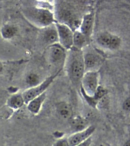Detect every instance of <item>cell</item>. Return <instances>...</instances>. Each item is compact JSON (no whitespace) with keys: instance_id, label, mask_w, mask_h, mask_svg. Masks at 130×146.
<instances>
[{"instance_id":"obj_9","label":"cell","mask_w":130,"mask_h":146,"mask_svg":"<svg viewBox=\"0 0 130 146\" xmlns=\"http://www.w3.org/2000/svg\"><path fill=\"white\" fill-rule=\"evenodd\" d=\"M94 14L90 12L83 16L79 30L90 39L94 22Z\"/></svg>"},{"instance_id":"obj_13","label":"cell","mask_w":130,"mask_h":146,"mask_svg":"<svg viewBox=\"0 0 130 146\" xmlns=\"http://www.w3.org/2000/svg\"><path fill=\"white\" fill-rule=\"evenodd\" d=\"M51 25L46 27L44 34V40L50 45L59 43L58 32L55 26L54 25L52 27Z\"/></svg>"},{"instance_id":"obj_25","label":"cell","mask_w":130,"mask_h":146,"mask_svg":"<svg viewBox=\"0 0 130 146\" xmlns=\"http://www.w3.org/2000/svg\"><path fill=\"white\" fill-rule=\"evenodd\" d=\"M94 146H105L103 145H101V144H98V145H94Z\"/></svg>"},{"instance_id":"obj_15","label":"cell","mask_w":130,"mask_h":146,"mask_svg":"<svg viewBox=\"0 0 130 146\" xmlns=\"http://www.w3.org/2000/svg\"><path fill=\"white\" fill-rule=\"evenodd\" d=\"M45 98V94L43 93L33 99L29 105L28 108L29 110L34 113L38 112Z\"/></svg>"},{"instance_id":"obj_20","label":"cell","mask_w":130,"mask_h":146,"mask_svg":"<svg viewBox=\"0 0 130 146\" xmlns=\"http://www.w3.org/2000/svg\"><path fill=\"white\" fill-rule=\"evenodd\" d=\"M106 93H107V91L105 89L101 86L98 87L94 97L97 100L98 99L102 98L105 94H106Z\"/></svg>"},{"instance_id":"obj_24","label":"cell","mask_w":130,"mask_h":146,"mask_svg":"<svg viewBox=\"0 0 130 146\" xmlns=\"http://www.w3.org/2000/svg\"><path fill=\"white\" fill-rule=\"evenodd\" d=\"M123 146H130V140H128L124 143Z\"/></svg>"},{"instance_id":"obj_19","label":"cell","mask_w":130,"mask_h":146,"mask_svg":"<svg viewBox=\"0 0 130 146\" xmlns=\"http://www.w3.org/2000/svg\"><path fill=\"white\" fill-rule=\"evenodd\" d=\"M15 29L14 28L10 27V26H6L4 27L2 31V34L4 37L6 38H9L14 34Z\"/></svg>"},{"instance_id":"obj_10","label":"cell","mask_w":130,"mask_h":146,"mask_svg":"<svg viewBox=\"0 0 130 146\" xmlns=\"http://www.w3.org/2000/svg\"><path fill=\"white\" fill-rule=\"evenodd\" d=\"M98 43L105 47L115 48L119 45L120 39L117 36H113L107 33H103L97 38Z\"/></svg>"},{"instance_id":"obj_21","label":"cell","mask_w":130,"mask_h":146,"mask_svg":"<svg viewBox=\"0 0 130 146\" xmlns=\"http://www.w3.org/2000/svg\"><path fill=\"white\" fill-rule=\"evenodd\" d=\"M54 146H69L68 141L66 140H60L56 142Z\"/></svg>"},{"instance_id":"obj_3","label":"cell","mask_w":130,"mask_h":146,"mask_svg":"<svg viewBox=\"0 0 130 146\" xmlns=\"http://www.w3.org/2000/svg\"><path fill=\"white\" fill-rule=\"evenodd\" d=\"M66 50L59 43L49 45L45 51L47 59L51 64H65L67 55Z\"/></svg>"},{"instance_id":"obj_7","label":"cell","mask_w":130,"mask_h":146,"mask_svg":"<svg viewBox=\"0 0 130 146\" xmlns=\"http://www.w3.org/2000/svg\"><path fill=\"white\" fill-rule=\"evenodd\" d=\"M61 70V69H59L55 74L49 76L39 85H37L33 88L29 90L25 94V100L27 101H31L44 93V91L52 83L55 78L56 77L59 73H60Z\"/></svg>"},{"instance_id":"obj_8","label":"cell","mask_w":130,"mask_h":146,"mask_svg":"<svg viewBox=\"0 0 130 146\" xmlns=\"http://www.w3.org/2000/svg\"><path fill=\"white\" fill-rule=\"evenodd\" d=\"M95 127L93 126L88 127L83 131L76 132L70 137L67 141L69 146H76L90 138L94 132Z\"/></svg>"},{"instance_id":"obj_17","label":"cell","mask_w":130,"mask_h":146,"mask_svg":"<svg viewBox=\"0 0 130 146\" xmlns=\"http://www.w3.org/2000/svg\"><path fill=\"white\" fill-rule=\"evenodd\" d=\"M10 104L11 106L14 108H19L22 106L23 104V100L21 97L20 96H17L11 99Z\"/></svg>"},{"instance_id":"obj_14","label":"cell","mask_w":130,"mask_h":146,"mask_svg":"<svg viewBox=\"0 0 130 146\" xmlns=\"http://www.w3.org/2000/svg\"><path fill=\"white\" fill-rule=\"evenodd\" d=\"M56 110L59 116L64 119H68L72 116V107L69 104L67 103H59L57 105Z\"/></svg>"},{"instance_id":"obj_16","label":"cell","mask_w":130,"mask_h":146,"mask_svg":"<svg viewBox=\"0 0 130 146\" xmlns=\"http://www.w3.org/2000/svg\"><path fill=\"white\" fill-rule=\"evenodd\" d=\"M88 121L85 119L80 116L73 119L71 122V126L73 130L77 132L83 131L87 128Z\"/></svg>"},{"instance_id":"obj_23","label":"cell","mask_w":130,"mask_h":146,"mask_svg":"<svg viewBox=\"0 0 130 146\" xmlns=\"http://www.w3.org/2000/svg\"><path fill=\"white\" fill-rule=\"evenodd\" d=\"M123 108L127 111L130 110V98L124 102L123 104Z\"/></svg>"},{"instance_id":"obj_5","label":"cell","mask_w":130,"mask_h":146,"mask_svg":"<svg viewBox=\"0 0 130 146\" xmlns=\"http://www.w3.org/2000/svg\"><path fill=\"white\" fill-rule=\"evenodd\" d=\"M54 25L58 32L59 44L66 50H70L73 47L74 31L64 24L57 22Z\"/></svg>"},{"instance_id":"obj_18","label":"cell","mask_w":130,"mask_h":146,"mask_svg":"<svg viewBox=\"0 0 130 146\" xmlns=\"http://www.w3.org/2000/svg\"><path fill=\"white\" fill-rule=\"evenodd\" d=\"M27 82L30 85L36 86L39 82V78L37 75L31 74L27 76Z\"/></svg>"},{"instance_id":"obj_26","label":"cell","mask_w":130,"mask_h":146,"mask_svg":"<svg viewBox=\"0 0 130 146\" xmlns=\"http://www.w3.org/2000/svg\"><path fill=\"white\" fill-rule=\"evenodd\" d=\"M2 68V65H1V64H0V71L1 70Z\"/></svg>"},{"instance_id":"obj_12","label":"cell","mask_w":130,"mask_h":146,"mask_svg":"<svg viewBox=\"0 0 130 146\" xmlns=\"http://www.w3.org/2000/svg\"><path fill=\"white\" fill-rule=\"evenodd\" d=\"M83 55L85 69L94 68L99 64L100 58L95 53L91 52V51L87 53L83 52Z\"/></svg>"},{"instance_id":"obj_2","label":"cell","mask_w":130,"mask_h":146,"mask_svg":"<svg viewBox=\"0 0 130 146\" xmlns=\"http://www.w3.org/2000/svg\"><path fill=\"white\" fill-rule=\"evenodd\" d=\"M65 64L73 80L75 82L82 80L85 70L82 50L73 47L68 50Z\"/></svg>"},{"instance_id":"obj_22","label":"cell","mask_w":130,"mask_h":146,"mask_svg":"<svg viewBox=\"0 0 130 146\" xmlns=\"http://www.w3.org/2000/svg\"><path fill=\"white\" fill-rule=\"evenodd\" d=\"M91 138H89L85 141H83L82 143L76 146H91Z\"/></svg>"},{"instance_id":"obj_4","label":"cell","mask_w":130,"mask_h":146,"mask_svg":"<svg viewBox=\"0 0 130 146\" xmlns=\"http://www.w3.org/2000/svg\"><path fill=\"white\" fill-rule=\"evenodd\" d=\"M32 12L34 21L40 27H48L55 22L54 15L47 8L36 7Z\"/></svg>"},{"instance_id":"obj_1","label":"cell","mask_w":130,"mask_h":146,"mask_svg":"<svg viewBox=\"0 0 130 146\" xmlns=\"http://www.w3.org/2000/svg\"><path fill=\"white\" fill-rule=\"evenodd\" d=\"M73 3L70 1H61L57 4L56 13L57 18L60 21L59 23L67 25L74 31L79 28L82 19L78 9Z\"/></svg>"},{"instance_id":"obj_6","label":"cell","mask_w":130,"mask_h":146,"mask_svg":"<svg viewBox=\"0 0 130 146\" xmlns=\"http://www.w3.org/2000/svg\"><path fill=\"white\" fill-rule=\"evenodd\" d=\"M82 90L86 94L93 97L98 84V75L95 72L89 71L85 73L82 80Z\"/></svg>"},{"instance_id":"obj_11","label":"cell","mask_w":130,"mask_h":146,"mask_svg":"<svg viewBox=\"0 0 130 146\" xmlns=\"http://www.w3.org/2000/svg\"><path fill=\"white\" fill-rule=\"evenodd\" d=\"M89 39L82 34L79 30H76L74 32L73 38V47L82 50L86 45Z\"/></svg>"}]
</instances>
